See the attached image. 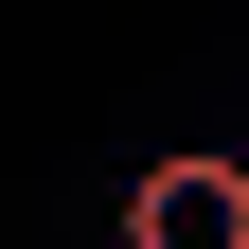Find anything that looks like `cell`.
Wrapping results in <instances>:
<instances>
[{
    "mask_svg": "<svg viewBox=\"0 0 249 249\" xmlns=\"http://www.w3.org/2000/svg\"><path fill=\"white\" fill-rule=\"evenodd\" d=\"M124 249H249V160L178 142V160L124 178Z\"/></svg>",
    "mask_w": 249,
    "mask_h": 249,
    "instance_id": "6da1fadb",
    "label": "cell"
}]
</instances>
